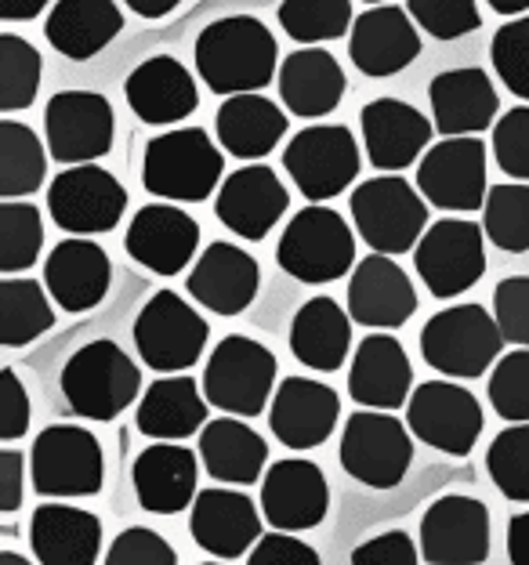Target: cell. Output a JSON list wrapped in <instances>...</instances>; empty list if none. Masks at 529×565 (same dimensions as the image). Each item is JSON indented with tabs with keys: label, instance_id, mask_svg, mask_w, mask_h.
<instances>
[{
	"label": "cell",
	"instance_id": "b9f144b4",
	"mask_svg": "<svg viewBox=\"0 0 529 565\" xmlns=\"http://www.w3.org/2000/svg\"><path fill=\"white\" fill-rule=\"evenodd\" d=\"M44 247V222L41 211L25 200L0 203V273L19 276L41 258Z\"/></svg>",
	"mask_w": 529,
	"mask_h": 565
},
{
	"label": "cell",
	"instance_id": "7402d4cb",
	"mask_svg": "<svg viewBox=\"0 0 529 565\" xmlns=\"http://www.w3.org/2000/svg\"><path fill=\"white\" fill-rule=\"evenodd\" d=\"M262 287V268L247 250L218 239L200 254L186 279L189 298L203 305L214 316H240L247 312Z\"/></svg>",
	"mask_w": 529,
	"mask_h": 565
},
{
	"label": "cell",
	"instance_id": "5bb4252c",
	"mask_svg": "<svg viewBox=\"0 0 529 565\" xmlns=\"http://www.w3.org/2000/svg\"><path fill=\"white\" fill-rule=\"evenodd\" d=\"M47 211L76 239L109 233L127 211V189L98 163L70 167L47 189Z\"/></svg>",
	"mask_w": 529,
	"mask_h": 565
},
{
	"label": "cell",
	"instance_id": "11a10c76",
	"mask_svg": "<svg viewBox=\"0 0 529 565\" xmlns=\"http://www.w3.org/2000/svg\"><path fill=\"white\" fill-rule=\"evenodd\" d=\"M247 565H322L316 547L294 533H265L247 555Z\"/></svg>",
	"mask_w": 529,
	"mask_h": 565
},
{
	"label": "cell",
	"instance_id": "f907efd6",
	"mask_svg": "<svg viewBox=\"0 0 529 565\" xmlns=\"http://www.w3.org/2000/svg\"><path fill=\"white\" fill-rule=\"evenodd\" d=\"M494 319L505 344L529 349V276H508L494 290Z\"/></svg>",
	"mask_w": 529,
	"mask_h": 565
},
{
	"label": "cell",
	"instance_id": "680465c9",
	"mask_svg": "<svg viewBox=\"0 0 529 565\" xmlns=\"http://www.w3.org/2000/svg\"><path fill=\"white\" fill-rule=\"evenodd\" d=\"M51 4V0H0V19L4 22H30Z\"/></svg>",
	"mask_w": 529,
	"mask_h": 565
},
{
	"label": "cell",
	"instance_id": "9c48e42d",
	"mask_svg": "<svg viewBox=\"0 0 529 565\" xmlns=\"http://www.w3.org/2000/svg\"><path fill=\"white\" fill-rule=\"evenodd\" d=\"M135 349L141 363L157 374H182L197 366L211 327L197 308L174 290H157L135 319Z\"/></svg>",
	"mask_w": 529,
	"mask_h": 565
},
{
	"label": "cell",
	"instance_id": "52a82bcc",
	"mask_svg": "<svg viewBox=\"0 0 529 565\" xmlns=\"http://www.w3.org/2000/svg\"><path fill=\"white\" fill-rule=\"evenodd\" d=\"M276 384V355L262 341L229 333L203 366V395L208 403L225 409V417H257L273 406Z\"/></svg>",
	"mask_w": 529,
	"mask_h": 565
},
{
	"label": "cell",
	"instance_id": "7dc6e473",
	"mask_svg": "<svg viewBox=\"0 0 529 565\" xmlns=\"http://www.w3.org/2000/svg\"><path fill=\"white\" fill-rule=\"evenodd\" d=\"M489 58H494L500 84L511 95L529 102V15L500 25L494 33V44H489Z\"/></svg>",
	"mask_w": 529,
	"mask_h": 565
},
{
	"label": "cell",
	"instance_id": "ab89813d",
	"mask_svg": "<svg viewBox=\"0 0 529 565\" xmlns=\"http://www.w3.org/2000/svg\"><path fill=\"white\" fill-rule=\"evenodd\" d=\"M47 157L30 127L19 120H0V196L22 200L44 185Z\"/></svg>",
	"mask_w": 529,
	"mask_h": 565
},
{
	"label": "cell",
	"instance_id": "e575fe53",
	"mask_svg": "<svg viewBox=\"0 0 529 565\" xmlns=\"http://www.w3.org/2000/svg\"><path fill=\"white\" fill-rule=\"evenodd\" d=\"M352 349V316L334 298H313L298 308L290 323V352L316 374H334Z\"/></svg>",
	"mask_w": 529,
	"mask_h": 565
},
{
	"label": "cell",
	"instance_id": "4dcf8cb0",
	"mask_svg": "<svg viewBox=\"0 0 529 565\" xmlns=\"http://www.w3.org/2000/svg\"><path fill=\"white\" fill-rule=\"evenodd\" d=\"M429 102L435 131L446 138H475L486 127H494L500 109V98L494 92V81L483 70H449L438 73L429 84Z\"/></svg>",
	"mask_w": 529,
	"mask_h": 565
},
{
	"label": "cell",
	"instance_id": "277c9868",
	"mask_svg": "<svg viewBox=\"0 0 529 565\" xmlns=\"http://www.w3.org/2000/svg\"><path fill=\"white\" fill-rule=\"evenodd\" d=\"M505 349V333L483 305H454L421 327V355L435 374L454 381L483 377Z\"/></svg>",
	"mask_w": 529,
	"mask_h": 565
},
{
	"label": "cell",
	"instance_id": "91938a15",
	"mask_svg": "<svg viewBox=\"0 0 529 565\" xmlns=\"http://www.w3.org/2000/svg\"><path fill=\"white\" fill-rule=\"evenodd\" d=\"M127 8L135 11V15H141V19H163L167 11H174L182 0H124Z\"/></svg>",
	"mask_w": 529,
	"mask_h": 565
},
{
	"label": "cell",
	"instance_id": "60d3db41",
	"mask_svg": "<svg viewBox=\"0 0 529 565\" xmlns=\"http://www.w3.org/2000/svg\"><path fill=\"white\" fill-rule=\"evenodd\" d=\"M483 233L497 250L526 254L529 250V185L505 182L494 185L483 207Z\"/></svg>",
	"mask_w": 529,
	"mask_h": 565
},
{
	"label": "cell",
	"instance_id": "836d02e7",
	"mask_svg": "<svg viewBox=\"0 0 529 565\" xmlns=\"http://www.w3.org/2000/svg\"><path fill=\"white\" fill-rule=\"evenodd\" d=\"M279 95L294 117L319 120L341 106L345 70L322 47H301L279 66Z\"/></svg>",
	"mask_w": 529,
	"mask_h": 565
},
{
	"label": "cell",
	"instance_id": "816d5d0a",
	"mask_svg": "<svg viewBox=\"0 0 529 565\" xmlns=\"http://www.w3.org/2000/svg\"><path fill=\"white\" fill-rule=\"evenodd\" d=\"M106 565H178V555L157 530L131 525L106 551Z\"/></svg>",
	"mask_w": 529,
	"mask_h": 565
},
{
	"label": "cell",
	"instance_id": "94428289",
	"mask_svg": "<svg viewBox=\"0 0 529 565\" xmlns=\"http://www.w3.org/2000/svg\"><path fill=\"white\" fill-rule=\"evenodd\" d=\"M489 8L500 11V15H522V11L529 8V0H486Z\"/></svg>",
	"mask_w": 529,
	"mask_h": 565
},
{
	"label": "cell",
	"instance_id": "ba28073f",
	"mask_svg": "<svg viewBox=\"0 0 529 565\" xmlns=\"http://www.w3.org/2000/svg\"><path fill=\"white\" fill-rule=\"evenodd\" d=\"M33 493L51 500L98 497L106 482V457L95 431L76 424H51L33 439L30 449Z\"/></svg>",
	"mask_w": 529,
	"mask_h": 565
},
{
	"label": "cell",
	"instance_id": "cb8c5ba5",
	"mask_svg": "<svg viewBox=\"0 0 529 565\" xmlns=\"http://www.w3.org/2000/svg\"><path fill=\"white\" fill-rule=\"evenodd\" d=\"M348 55H352V66L363 76H373V81L395 76L399 70H406L410 62L421 55L417 25L403 8H395V4L370 8L352 22Z\"/></svg>",
	"mask_w": 529,
	"mask_h": 565
},
{
	"label": "cell",
	"instance_id": "4fadbf2b",
	"mask_svg": "<svg viewBox=\"0 0 529 565\" xmlns=\"http://www.w3.org/2000/svg\"><path fill=\"white\" fill-rule=\"evenodd\" d=\"M283 167L290 171V182L298 185L305 200L322 203L341 196L348 182L359 174V146L348 127L316 124L290 138L283 152Z\"/></svg>",
	"mask_w": 529,
	"mask_h": 565
},
{
	"label": "cell",
	"instance_id": "db71d44e",
	"mask_svg": "<svg viewBox=\"0 0 529 565\" xmlns=\"http://www.w3.org/2000/svg\"><path fill=\"white\" fill-rule=\"evenodd\" d=\"M352 565H421L414 541L403 530H389L352 551Z\"/></svg>",
	"mask_w": 529,
	"mask_h": 565
},
{
	"label": "cell",
	"instance_id": "9f6ffc18",
	"mask_svg": "<svg viewBox=\"0 0 529 565\" xmlns=\"http://www.w3.org/2000/svg\"><path fill=\"white\" fill-rule=\"evenodd\" d=\"M22 479H25V457L19 449H0V511L22 508Z\"/></svg>",
	"mask_w": 529,
	"mask_h": 565
},
{
	"label": "cell",
	"instance_id": "6f0895ef",
	"mask_svg": "<svg viewBox=\"0 0 529 565\" xmlns=\"http://www.w3.org/2000/svg\"><path fill=\"white\" fill-rule=\"evenodd\" d=\"M508 562L529 565V511L508 522Z\"/></svg>",
	"mask_w": 529,
	"mask_h": 565
},
{
	"label": "cell",
	"instance_id": "3957f363",
	"mask_svg": "<svg viewBox=\"0 0 529 565\" xmlns=\"http://www.w3.org/2000/svg\"><path fill=\"white\" fill-rule=\"evenodd\" d=\"M141 370L116 341H92L62 366V395L76 417L113 420L138 403Z\"/></svg>",
	"mask_w": 529,
	"mask_h": 565
},
{
	"label": "cell",
	"instance_id": "bcb514c9",
	"mask_svg": "<svg viewBox=\"0 0 529 565\" xmlns=\"http://www.w3.org/2000/svg\"><path fill=\"white\" fill-rule=\"evenodd\" d=\"M489 403L497 417L529 424V349H515L497 359L494 377H489Z\"/></svg>",
	"mask_w": 529,
	"mask_h": 565
},
{
	"label": "cell",
	"instance_id": "8d00e7d4",
	"mask_svg": "<svg viewBox=\"0 0 529 565\" xmlns=\"http://www.w3.org/2000/svg\"><path fill=\"white\" fill-rule=\"evenodd\" d=\"M214 131L222 149L240 160L268 157L287 135V113L265 95H232L214 117Z\"/></svg>",
	"mask_w": 529,
	"mask_h": 565
},
{
	"label": "cell",
	"instance_id": "d590c367",
	"mask_svg": "<svg viewBox=\"0 0 529 565\" xmlns=\"http://www.w3.org/2000/svg\"><path fill=\"white\" fill-rule=\"evenodd\" d=\"M120 30L124 15L116 0H59L44 22L47 44L73 62L95 58Z\"/></svg>",
	"mask_w": 529,
	"mask_h": 565
},
{
	"label": "cell",
	"instance_id": "d4e9b609",
	"mask_svg": "<svg viewBox=\"0 0 529 565\" xmlns=\"http://www.w3.org/2000/svg\"><path fill=\"white\" fill-rule=\"evenodd\" d=\"M359 127H363V146L370 163L378 171H403V167H410L429 149L435 120H429L410 102L373 98L359 113Z\"/></svg>",
	"mask_w": 529,
	"mask_h": 565
},
{
	"label": "cell",
	"instance_id": "8992f818",
	"mask_svg": "<svg viewBox=\"0 0 529 565\" xmlns=\"http://www.w3.org/2000/svg\"><path fill=\"white\" fill-rule=\"evenodd\" d=\"M276 262L298 282L322 287V282L348 276V268L356 262V236L338 211L322 207V203H308L283 228Z\"/></svg>",
	"mask_w": 529,
	"mask_h": 565
},
{
	"label": "cell",
	"instance_id": "484cf974",
	"mask_svg": "<svg viewBox=\"0 0 529 565\" xmlns=\"http://www.w3.org/2000/svg\"><path fill=\"white\" fill-rule=\"evenodd\" d=\"M189 533L214 558L236 562L262 541L257 504L240 490H203L192 504Z\"/></svg>",
	"mask_w": 529,
	"mask_h": 565
},
{
	"label": "cell",
	"instance_id": "4316f807",
	"mask_svg": "<svg viewBox=\"0 0 529 565\" xmlns=\"http://www.w3.org/2000/svg\"><path fill=\"white\" fill-rule=\"evenodd\" d=\"M417 312V290L410 276L384 254L356 265L348 282V316L370 330H395Z\"/></svg>",
	"mask_w": 529,
	"mask_h": 565
},
{
	"label": "cell",
	"instance_id": "c3c4849f",
	"mask_svg": "<svg viewBox=\"0 0 529 565\" xmlns=\"http://www.w3.org/2000/svg\"><path fill=\"white\" fill-rule=\"evenodd\" d=\"M410 19L435 41H457L483 25L475 0H410Z\"/></svg>",
	"mask_w": 529,
	"mask_h": 565
},
{
	"label": "cell",
	"instance_id": "603a6c76",
	"mask_svg": "<svg viewBox=\"0 0 529 565\" xmlns=\"http://www.w3.org/2000/svg\"><path fill=\"white\" fill-rule=\"evenodd\" d=\"M410 388H414V366H410L406 349L392 333H370L356 344L352 370H348V395L363 409H392L410 403Z\"/></svg>",
	"mask_w": 529,
	"mask_h": 565
},
{
	"label": "cell",
	"instance_id": "74e56055",
	"mask_svg": "<svg viewBox=\"0 0 529 565\" xmlns=\"http://www.w3.org/2000/svg\"><path fill=\"white\" fill-rule=\"evenodd\" d=\"M200 457L214 482L254 486L268 460V443L251 424L236 417H218L208 420V428L200 431Z\"/></svg>",
	"mask_w": 529,
	"mask_h": 565
},
{
	"label": "cell",
	"instance_id": "83f0119b",
	"mask_svg": "<svg viewBox=\"0 0 529 565\" xmlns=\"http://www.w3.org/2000/svg\"><path fill=\"white\" fill-rule=\"evenodd\" d=\"M124 98L131 113L141 124L167 127V124H182L189 113H197L200 92L192 73L171 55H152L127 76Z\"/></svg>",
	"mask_w": 529,
	"mask_h": 565
},
{
	"label": "cell",
	"instance_id": "6125c7cd",
	"mask_svg": "<svg viewBox=\"0 0 529 565\" xmlns=\"http://www.w3.org/2000/svg\"><path fill=\"white\" fill-rule=\"evenodd\" d=\"M0 565H33V562L22 558L19 551H0Z\"/></svg>",
	"mask_w": 529,
	"mask_h": 565
},
{
	"label": "cell",
	"instance_id": "ee69618b",
	"mask_svg": "<svg viewBox=\"0 0 529 565\" xmlns=\"http://www.w3.org/2000/svg\"><path fill=\"white\" fill-rule=\"evenodd\" d=\"M352 4L348 0H283L279 25L298 44H327L348 33Z\"/></svg>",
	"mask_w": 529,
	"mask_h": 565
},
{
	"label": "cell",
	"instance_id": "30bf717a",
	"mask_svg": "<svg viewBox=\"0 0 529 565\" xmlns=\"http://www.w3.org/2000/svg\"><path fill=\"white\" fill-rule=\"evenodd\" d=\"M410 460H414V443L399 417L381 409H359L348 417L341 431V468L356 482L370 490H392L406 479Z\"/></svg>",
	"mask_w": 529,
	"mask_h": 565
},
{
	"label": "cell",
	"instance_id": "ac0fdd59",
	"mask_svg": "<svg viewBox=\"0 0 529 565\" xmlns=\"http://www.w3.org/2000/svg\"><path fill=\"white\" fill-rule=\"evenodd\" d=\"M330 486L313 460H276L262 479V515L276 533H305L327 519Z\"/></svg>",
	"mask_w": 529,
	"mask_h": 565
},
{
	"label": "cell",
	"instance_id": "5b68a950",
	"mask_svg": "<svg viewBox=\"0 0 529 565\" xmlns=\"http://www.w3.org/2000/svg\"><path fill=\"white\" fill-rule=\"evenodd\" d=\"M352 222L373 254L392 258L417 250L421 236L429 233V200L406 178L381 174L352 192Z\"/></svg>",
	"mask_w": 529,
	"mask_h": 565
},
{
	"label": "cell",
	"instance_id": "d6a6232c",
	"mask_svg": "<svg viewBox=\"0 0 529 565\" xmlns=\"http://www.w3.org/2000/svg\"><path fill=\"white\" fill-rule=\"evenodd\" d=\"M138 431L160 443H182L208 428V395L189 374L152 381L138 403Z\"/></svg>",
	"mask_w": 529,
	"mask_h": 565
},
{
	"label": "cell",
	"instance_id": "e0dca14e",
	"mask_svg": "<svg viewBox=\"0 0 529 565\" xmlns=\"http://www.w3.org/2000/svg\"><path fill=\"white\" fill-rule=\"evenodd\" d=\"M421 558L429 565H483L489 558V511L475 497H438L421 519Z\"/></svg>",
	"mask_w": 529,
	"mask_h": 565
},
{
	"label": "cell",
	"instance_id": "9a60e30c",
	"mask_svg": "<svg viewBox=\"0 0 529 565\" xmlns=\"http://www.w3.org/2000/svg\"><path fill=\"white\" fill-rule=\"evenodd\" d=\"M417 192L438 211H483L486 185V146L479 138H446L421 157Z\"/></svg>",
	"mask_w": 529,
	"mask_h": 565
},
{
	"label": "cell",
	"instance_id": "44dd1931",
	"mask_svg": "<svg viewBox=\"0 0 529 565\" xmlns=\"http://www.w3.org/2000/svg\"><path fill=\"white\" fill-rule=\"evenodd\" d=\"M341 399L330 384L313 377H287L268 406V428L287 449H316L338 428Z\"/></svg>",
	"mask_w": 529,
	"mask_h": 565
},
{
	"label": "cell",
	"instance_id": "7a4b0ae2",
	"mask_svg": "<svg viewBox=\"0 0 529 565\" xmlns=\"http://www.w3.org/2000/svg\"><path fill=\"white\" fill-rule=\"evenodd\" d=\"M222 171L225 157L208 131H200V127H174V131L157 135L146 146L141 185L160 200L200 203L218 189Z\"/></svg>",
	"mask_w": 529,
	"mask_h": 565
},
{
	"label": "cell",
	"instance_id": "e7e4bbea",
	"mask_svg": "<svg viewBox=\"0 0 529 565\" xmlns=\"http://www.w3.org/2000/svg\"><path fill=\"white\" fill-rule=\"evenodd\" d=\"M203 565H222V562H203Z\"/></svg>",
	"mask_w": 529,
	"mask_h": 565
},
{
	"label": "cell",
	"instance_id": "2e32d148",
	"mask_svg": "<svg viewBox=\"0 0 529 565\" xmlns=\"http://www.w3.org/2000/svg\"><path fill=\"white\" fill-rule=\"evenodd\" d=\"M44 138L59 163H95L113 149V106L95 92H59L44 109Z\"/></svg>",
	"mask_w": 529,
	"mask_h": 565
},
{
	"label": "cell",
	"instance_id": "f1b7e54d",
	"mask_svg": "<svg viewBox=\"0 0 529 565\" xmlns=\"http://www.w3.org/2000/svg\"><path fill=\"white\" fill-rule=\"evenodd\" d=\"M197 479H200V460L192 449L178 443H157L141 449L131 482L138 504L152 511V515H178L197 504Z\"/></svg>",
	"mask_w": 529,
	"mask_h": 565
},
{
	"label": "cell",
	"instance_id": "6da1fadb",
	"mask_svg": "<svg viewBox=\"0 0 529 565\" xmlns=\"http://www.w3.org/2000/svg\"><path fill=\"white\" fill-rule=\"evenodd\" d=\"M197 73L214 95H254L276 76V36L254 15H229L197 36Z\"/></svg>",
	"mask_w": 529,
	"mask_h": 565
},
{
	"label": "cell",
	"instance_id": "7c38bea8",
	"mask_svg": "<svg viewBox=\"0 0 529 565\" xmlns=\"http://www.w3.org/2000/svg\"><path fill=\"white\" fill-rule=\"evenodd\" d=\"M483 406L457 381H424L406 403V428L424 446L449 457H468L483 435Z\"/></svg>",
	"mask_w": 529,
	"mask_h": 565
},
{
	"label": "cell",
	"instance_id": "ffe728a7",
	"mask_svg": "<svg viewBox=\"0 0 529 565\" xmlns=\"http://www.w3.org/2000/svg\"><path fill=\"white\" fill-rule=\"evenodd\" d=\"M124 247L149 273L178 276L197 258L200 225L186 211H178L174 203H149L131 217Z\"/></svg>",
	"mask_w": 529,
	"mask_h": 565
},
{
	"label": "cell",
	"instance_id": "7bdbcfd3",
	"mask_svg": "<svg viewBox=\"0 0 529 565\" xmlns=\"http://www.w3.org/2000/svg\"><path fill=\"white\" fill-rule=\"evenodd\" d=\"M41 51L19 33H0V109H30L41 92Z\"/></svg>",
	"mask_w": 529,
	"mask_h": 565
},
{
	"label": "cell",
	"instance_id": "681fc988",
	"mask_svg": "<svg viewBox=\"0 0 529 565\" xmlns=\"http://www.w3.org/2000/svg\"><path fill=\"white\" fill-rule=\"evenodd\" d=\"M494 160L515 182H529V106H515L494 124Z\"/></svg>",
	"mask_w": 529,
	"mask_h": 565
},
{
	"label": "cell",
	"instance_id": "f35d334b",
	"mask_svg": "<svg viewBox=\"0 0 529 565\" xmlns=\"http://www.w3.org/2000/svg\"><path fill=\"white\" fill-rule=\"evenodd\" d=\"M47 298L51 294L41 282L25 276L0 279V344L4 349H22L55 327V308Z\"/></svg>",
	"mask_w": 529,
	"mask_h": 565
},
{
	"label": "cell",
	"instance_id": "1f68e13d",
	"mask_svg": "<svg viewBox=\"0 0 529 565\" xmlns=\"http://www.w3.org/2000/svg\"><path fill=\"white\" fill-rule=\"evenodd\" d=\"M30 547L41 565H95L102 551V522L95 511L51 500L33 511Z\"/></svg>",
	"mask_w": 529,
	"mask_h": 565
},
{
	"label": "cell",
	"instance_id": "d6986e66",
	"mask_svg": "<svg viewBox=\"0 0 529 565\" xmlns=\"http://www.w3.org/2000/svg\"><path fill=\"white\" fill-rule=\"evenodd\" d=\"M287 185L279 182V174L265 163H251L232 171L222 189H218L214 214L232 236L240 239H265L276 228V222L287 214Z\"/></svg>",
	"mask_w": 529,
	"mask_h": 565
},
{
	"label": "cell",
	"instance_id": "8fae6325",
	"mask_svg": "<svg viewBox=\"0 0 529 565\" xmlns=\"http://www.w3.org/2000/svg\"><path fill=\"white\" fill-rule=\"evenodd\" d=\"M414 268L435 298H457L486 273V233L468 217H443L429 225L414 250Z\"/></svg>",
	"mask_w": 529,
	"mask_h": 565
},
{
	"label": "cell",
	"instance_id": "f546056e",
	"mask_svg": "<svg viewBox=\"0 0 529 565\" xmlns=\"http://www.w3.org/2000/svg\"><path fill=\"white\" fill-rule=\"evenodd\" d=\"M113 265L95 239H62L44 262V287L62 312H92L109 294Z\"/></svg>",
	"mask_w": 529,
	"mask_h": 565
},
{
	"label": "cell",
	"instance_id": "f5cc1de1",
	"mask_svg": "<svg viewBox=\"0 0 529 565\" xmlns=\"http://www.w3.org/2000/svg\"><path fill=\"white\" fill-rule=\"evenodd\" d=\"M33 406H30V392L22 388L19 374L11 366L0 370V439L15 443L30 428Z\"/></svg>",
	"mask_w": 529,
	"mask_h": 565
},
{
	"label": "cell",
	"instance_id": "f6af8a7d",
	"mask_svg": "<svg viewBox=\"0 0 529 565\" xmlns=\"http://www.w3.org/2000/svg\"><path fill=\"white\" fill-rule=\"evenodd\" d=\"M486 471L515 504H529V424H511L486 449Z\"/></svg>",
	"mask_w": 529,
	"mask_h": 565
},
{
	"label": "cell",
	"instance_id": "be15d7a7",
	"mask_svg": "<svg viewBox=\"0 0 529 565\" xmlns=\"http://www.w3.org/2000/svg\"><path fill=\"white\" fill-rule=\"evenodd\" d=\"M367 4H378V8H381V4H384V0H367Z\"/></svg>",
	"mask_w": 529,
	"mask_h": 565
}]
</instances>
